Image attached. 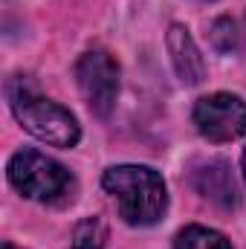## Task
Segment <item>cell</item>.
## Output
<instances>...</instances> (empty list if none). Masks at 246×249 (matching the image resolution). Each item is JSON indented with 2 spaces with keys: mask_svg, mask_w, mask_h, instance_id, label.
I'll list each match as a JSON object with an SVG mask.
<instances>
[{
  "mask_svg": "<svg viewBox=\"0 0 246 249\" xmlns=\"http://www.w3.org/2000/svg\"><path fill=\"white\" fill-rule=\"evenodd\" d=\"M241 171H244V180H246V148H244V154H241Z\"/></svg>",
  "mask_w": 246,
  "mask_h": 249,
  "instance_id": "obj_11",
  "label": "cell"
},
{
  "mask_svg": "<svg viewBox=\"0 0 246 249\" xmlns=\"http://www.w3.org/2000/svg\"><path fill=\"white\" fill-rule=\"evenodd\" d=\"M9 183L18 188L26 200H38V203H55L72 191V177L58 160L35 151V148H23L18 151L9 165H6Z\"/></svg>",
  "mask_w": 246,
  "mask_h": 249,
  "instance_id": "obj_3",
  "label": "cell"
},
{
  "mask_svg": "<svg viewBox=\"0 0 246 249\" xmlns=\"http://www.w3.org/2000/svg\"><path fill=\"white\" fill-rule=\"evenodd\" d=\"M102 186L130 226H154L168 209L165 180L148 165H113L102 174Z\"/></svg>",
  "mask_w": 246,
  "mask_h": 249,
  "instance_id": "obj_1",
  "label": "cell"
},
{
  "mask_svg": "<svg viewBox=\"0 0 246 249\" xmlns=\"http://www.w3.org/2000/svg\"><path fill=\"white\" fill-rule=\"evenodd\" d=\"M174 249H232V244H229L226 235H220L217 229L191 223V226H185V229L177 232Z\"/></svg>",
  "mask_w": 246,
  "mask_h": 249,
  "instance_id": "obj_8",
  "label": "cell"
},
{
  "mask_svg": "<svg viewBox=\"0 0 246 249\" xmlns=\"http://www.w3.org/2000/svg\"><path fill=\"white\" fill-rule=\"evenodd\" d=\"M75 84L87 102V107L107 119L116 107L119 96V64L107 50H90L75 61Z\"/></svg>",
  "mask_w": 246,
  "mask_h": 249,
  "instance_id": "obj_4",
  "label": "cell"
},
{
  "mask_svg": "<svg viewBox=\"0 0 246 249\" xmlns=\"http://www.w3.org/2000/svg\"><path fill=\"white\" fill-rule=\"evenodd\" d=\"M209 38H211V47L217 53H223V55H229V53H235L241 47V29H238V23L232 18H217L211 23Z\"/></svg>",
  "mask_w": 246,
  "mask_h": 249,
  "instance_id": "obj_10",
  "label": "cell"
},
{
  "mask_svg": "<svg viewBox=\"0 0 246 249\" xmlns=\"http://www.w3.org/2000/svg\"><path fill=\"white\" fill-rule=\"evenodd\" d=\"M9 105H12L15 119L35 139H41L53 148H75L78 145L81 127L75 122V116L58 102L44 99L35 90H29L23 81L9 84Z\"/></svg>",
  "mask_w": 246,
  "mask_h": 249,
  "instance_id": "obj_2",
  "label": "cell"
},
{
  "mask_svg": "<svg viewBox=\"0 0 246 249\" xmlns=\"http://www.w3.org/2000/svg\"><path fill=\"white\" fill-rule=\"evenodd\" d=\"M105 247H107V220L105 217L93 214V217H84L81 223H75L70 249H105Z\"/></svg>",
  "mask_w": 246,
  "mask_h": 249,
  "instance_id": "obj_9",
  "label": "cell"
},
{
  "mask_svg": "<svg viewBox=\"0 0 246 249\" xmlns=\"http://www.w3.org/2000/svg\"><path fill=\"white\" fill-rule=\"evenodd\" d=\"M191 122L209 142H232L246 136V102L232 93H211L197 99Z\"/></svg>",
  "mask_w": 246,
  "mask_h": 249,
  "instance_id": "obj_5",
  "label": "cell"
},
{
  "mask_svg": "<svg viewBox=\"0 0 246 249\" xmlns=\"http://www.w3.org/2000/svg\"><path fill=\"white\" fill-rule=\"evenodd\" d=\"M194 183H197V191H200L203 197L214 200V203L223 206V209H232V206L238 203V186H235V177H232V168H229L226 160H211V162H206V165L197 171Z\"/></svg>",
  "mask_w": 246,
  "mask_h": 249,
  "instance_id": "obj_7",
  "label": "cell"
},
{
  "mask_svg": "<svg viewBox=\"0 0 246 249\" xmlns=\"http://www.w3.org/2000/svg\"><path fill=\"white\" fill-rule=\"evenodd\" d=\"M165 47H168V55H171V64H174V72H177V78L183 84H200L206 78V61H203L191 32L183 23H171L168 26Z\"/></svg>",
  "mask_w": 246,
  "mask_h": 249,
  "instance_id": "obj_6",
  "label": "cell"
},
{
  "mask_svg": "<svg viewBox=\"0 0 246 249\" xmlns=\"http://www.w3.org/2000/svg\"><path fill=\"white\" fill-rule=\"evenodd\" d=\"M0 249H18V247H15V244H3Z\"/></svg>",
  "mask_w": 246,
  "mask_h": 249,
  "instance_id": "obj_12",
  "label": "cell"
}]
</instances>
